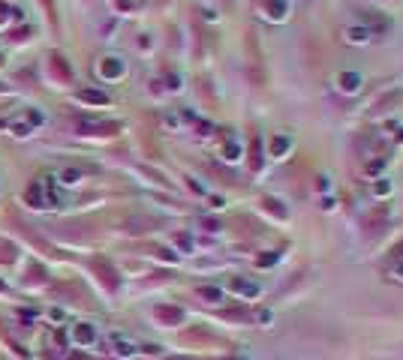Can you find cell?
<instances>
[{
    "label": "cell",
    "instance_id": "obj_1",
    "mask_svg": "<svg viewBox=\"0 0 403 360\" xmlns=\"http://www.w3.org/2000/svg\"><path fill=\"white\" fill-rule=\"evenodd\" d=\"M361 84H364V78H361L358 72H340V75H337V90H340V93H358Z\"/></svg>",
    "mask_w": 403,
    "mask_h": 360
},
{
    "label": "cell",
    "instance_id": "obj_2",
    "mask_svg": "<svg viewBox=\"0 0 403 360\" xmlns=\"http://www.w3.org/2000/svg\"><path fill=\"white\" fill-rule=\"evenodd\" d=\"M370 36H373V33H370L364 24H352V27H346V30H343V39H349V42H355V45L370 42Z\"/></svg>",
    "mask_w": 403,
    "mask_h": 360
},
{
    "label": "cell",
    "instance_id": "obj_3",
    "mask_svg": "<svg viewBox=\"0 0 403 360\" xmlns=\"http://www.w3.org/2000/svg\"><path fill=\"white\" fill-rule=\"evenodd\" d=\"M48 63H51V72H54L61 81H69V78H72V72H69L67 60H64L61 54H51V57H48Z\"/></svg>",
    "mask_w": 403,
    "mask_h": 360
},
{
    "label": "cell",
    "instance_id": "obj_4",
    "mask_svg": "<svg viewBox=\"0 0 403 360\" xmlns=\"http://www.w3.org/2000/svg\"><path fill=\"white\" fill-rule=\"evenodd\" d=\"M100 72L105 75V78H118V75L124 72V63H121L118 57H105V60L100 63Z\"/></svg>",
    "mask_w": 403,
    "mask_h": 360
},
{
    "label": "cell",
    "instance_id": "obj_5",
    "mask_svg": "<svg viewBox=\"0 0 403 360\" xmlns=\"http://www.w3.org/2000/svg\"><path fill=\"white\" fill-rule=\"evenodd\" d=\"M24 198H27V204H31V207H45L42 183H31V186H27V192H24Z\"/></svg>",
    "mask_w": 403,
    "mask_h": 360
},
{
    "label": "cell",
    "instance_id": "obj_6",
    "mask_svg": "<svg viewBox=\"0 0 403 360\" xmlns=\"http://www.w3.org/2000/svg\"><path fill=\"white\" fill-rule=\"evenodd\" d=\"M78 99H84V102H94V105H105V102H108V96H105V93H100V90H81V93H78Z\"/></svg>",
    "mask_w": 403,
    "mask_h": 360
},
{
    "label": "cell",
    "instance_id": "obj_7",
    "mask_svg": "<svg viewBox=\"0 0 403 360\" xmlns=\"http://www.w3.org/2000/svg\"><path fill=\"white\" fill-rule=\"evenodd\" d=\"M75 339L88 345V342H94V330L88 328V324H78V328H75Z\"/></svg>",
    "mask_w": 403,
    "mask_h": 360
},
{
    "label": "cell",
    "instance_id": "obj_8",
    "mask_svg": "<svg viewBox=\"0 0 403 360\" xmlns=\"http://www.w3.org/2000/svg\"><path fill=\"white\" fill-rule=\"evenodd\" d=\"M283 150H289V138H271V153L280 156Z\"/></svg>",
    "mask_w": 403,
    "mask_h": 360
},
{
    "label": "cell",
    "instance_id": "obj_9",
    "mask_svg": "<svg viewBox=\"0 0 403 360\" xmlns=\"http://www.w3.org/2000/svg\"><path fill=\"white\" fill-rule=\"evenodd\" d=\"M12 12H15V9H9L6 3H0V24H6V21L12 18Z\"/></svg>",
    "mask_w": 403,
    "mask_h": 360
},
{
    "label": "cell",
    "instance_id": "obj_10",
    "mask_svg": "<svg viewBox=\"0 0 403 360\" xmlns=\"http://www.w3.org/2000/svg\"><path fill=\"white\" fill-rule=\"evenodd\" d=\"M61 177H64V183H75V180H78V171H72V168H67V171H64Z\"/></svg>",
    "mask_w": 403,
    "mask_h": 360
},
{
    "label": "cell",
    "instance_id": "obj_11",
    "mask_svg": "<svg viewBox=\"0 0 403 360\" xmlns=\"http://www.w3.org/2000/svg\"><path fill=\"white\" fill-rule=\"evenodd\" d=\"M12 129H15V135H27L31 126H27V123H12Z\"/></svg>",
    "mask_w": 403,
    "mask_h": 360
},
{
    "label": "cell",
    "instance_id": "obj_12",
    "mask_svg": "<svg viewBox=\"0 0 403 360\" xmlns=\"http://www.w3.org/2000/svg\"><path fill=\"white\" fill-rule=\"evenodd\" d=\"M114 3H118V6H127V9H135V6H141L138 0H114Z\"/></svg>",
    "mask_w": 403,
    "mask_h": 360
},
{
    "label": "cell",
    "instance_id": "obj_13",
    "mask_svg": "<svg viewBox=\"0 0 403 360\" xmlns=\"http://www.w3.org/2000/svg\"><path fill=\"white\" fill-rule=\"evenodd\" d=\"M27 36H31V30H27V27H24V30H15V33H12V39H15V42H21V39H27Z\"/></svg>",
    "mask_w": 403,
    "mask_h": 360
},
{
    "label": "cell",
    "instance_id": "obj_14",
    "mask_svg": "<svg viewBox=\"0 0 403 360\" xmlns=\"http://www.w3.org/2000/svg\"><path fill=\"white\" fill-rule=\"evenodd\" d=\"M0 291H3V282H0Z\"/></svg>",
    "mask_w": 403,
    "mask_h": 360
}]
</instances>
